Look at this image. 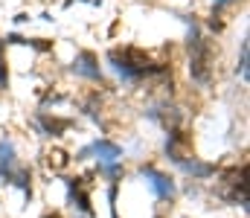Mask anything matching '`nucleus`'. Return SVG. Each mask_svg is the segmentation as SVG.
Here are the masks:
<instances>
[{"label":"nucleus","instance_id":"5","mask_svg":"<svg viewBox=\"0 0 250 218\" xmlns=\"http://www.w3.org/2000/svg\"><path fill=\"white\" fill-rule=\"evenodd\" d=\"M18 166V151H15V143L12 140H0V180H9L12 172Z\"/></svg>","mask_w":250,"mask_h":218},{"label":"nucleus","instance_id":"10","mask_svg":"<svg viewBox=\"0 0 250 218\" xmlns=\"http://www.w3.org/2000/svg\"><path fill=\"white\" fill-rule=\"evenodd\" d=\"M99 172L105 175V178H120V175H125V169H123V163H108V166H99Z\"/></svg>","mask_w":250,"mask_h":218},{"label":"nucleus","instance_id":"14","mask_svg":"<svg viewBox=\"0 0 250 218\" xmlns=\"http://www.w3.org/2000/svg\"><path fill=\"white\" fill-rule=\"evenodd\" d=\"M47 218H59V216H47Z\"/></svg>","mask_w":250,"mask_h":218},{"label":"nucleus","instance_id":"7","mask_svg":"<svg viewBox=\"0 0 250 218\" xmlns=\"http://www.w3.org/2000/svg\"><path fill=\"white\" fill-rule=\"evenodd\" d=\"M35 119H38V125L44 128L47 137H62L64 131L70 128V119H56V117H50V114H44V111H41Z\"/></svg>","mask_w":250,"mask_h":218},{"label":"nucleus","instance_id":"4","mask_svg":"<svg viewBox=\"0 0 250 218\" xmlns=\"http://www.w3.org/2000/svg\"><path fill=\"white\" fill-rule=\"evenodd\" d=\"M70 73L79 76V79H87V81H99V84L105 81L99 56L90 53V50H79V53H76V59H73V64H70Z\"/></svg>","mask_w":250,"mask_h":218},{"label":"nucleus","instance_id":"11","mask_svg":"<svg viewBox=\"0 0 250 218\" xmlns=\"http://www.w3.org/2000/svg\"><path fill=\"white\" fill-rule=\"evenodd\" d=\"M3 50H6V44H3V38H0V87L6 90V87H9V70H6V59H3Z\"/></svg>","mask_w":250,"mask_h":218},{"label":"nucleus","instance_id":"13","mask_svg":"<svg viewBox=\"0 0 250 218\" xmlns=\"http://www.w3.org/2000/svg\"><path fill=\"white\" fill-rule=\"evenodd\" d=\"M12 20H15V23H26V20H29V15H23V12H21V15H15Z\"/></svg>","mask_w":250,"mask_h":218},{"label":"nucleus","instance_id":"6","mask_svg":"<svg viewBox=\"0 0 250 218\" xmlns=\"http://www.w3.org/2000/svg\"><path fill=\"white\" fill-rule=\"evenodd\" d=\"M178 166H181V172L192 175V180H207V178L215 175V166H212V163H204V160H198V157H184Z\"/></svg>","mask_w":250,"mask_h":218},{"label":"nucleus","instance_id":"2","mask_svg":"<svg viewBox=\"0 0 250 218\" xmlns=\"http://www.w3.org/2000/svg\"><path fill=\"white\" fill-rule=\"evenodd\" d=\"M137 172H140V178L151 186L154 198H160V201H172V198L178 195V183H175V178L166 175V172H160L157 166H151V163H140Z\"/></svg>","mask_w":250,"mask_h":218},{"label":"nucleus","instance_id":"12","mask_svg":"<svg viewBox=\"0 0 250 218\" xmlns=\"http://www.w3.org/2000/svg\"><path fill=\"white\" fill-rule=\"evenodd\" d=\"M209 3H212V12H221V9L236 6V3H242V0H209Z\"/></svg>","mask_w":250,"mask_h":218},{"label":"nucleus","instance_id":"1","mask_svg":"<svg viewBox=\"0 0 250 218\" xmlns=\"http://www.w3.org/2000/svg\"><path fill=\"white\" fill-rule=\"evenodd\" d=\"M108 64H111V70L117 73L123 81H140V79L148 76V73L163 70V67H154V64L148 61V56H143V53L134 50V47L111 50V53H108Z\"/></svg>","mask_w":250,"mask_h":218},{"label":"nucleus","instance_id":"15","mask_svg":"<svg viewBox=\"0 0 250 218\" xmlns=\"http://www.w3.org/2000/svg\"><path fill=\"white\" fill-rule=\"evenodd\" d=\"M157 218H160V216H157Z\"/></svg>","mask_w":250,"mask_h":218},{"label":"nucleus","instance_id":"3","mask_svg":"<svg viewBox=\"0 0 250 218\" xmlns=\"http://www.w3.org/2000/svg\"><path fill=\"white\" fill-rule=\"evenodd\" d=\"M87 157H96L99 166H108V163H120L125 157V151H123V145H117L114 140H93L90 145H84L76 154V160H87Z\"/></svg>","mask_w":250,"mask_h":218},{"label":"nucleus","instance_id":"8","mask_svg":"<svg viewBox=\"0 0 250 218\" xmlns=\"http://www.w3.org/2000/svg\"><path fill=\"white\" fill-rule=\"evenodd\" d=\"M9 183H15V186H21L23 192H29V186H32V172H29V169H18V172H12Z\"/></svg>","mask_w":250,"mask_h":218},{"label":"nucleus","instance_id":"9","mask_svg":"<svg viewBox=\"0 0 250 218\" xmlns=\"http://www.w3.org/2000/svg\"><path fill=\"white\" fill-rule=\"evenodd\" d=\"M236 76L248 84V38H242V50H239V64H236Z\"/></svg>","mask_w":250,"mask_h":218}]
</instances>
